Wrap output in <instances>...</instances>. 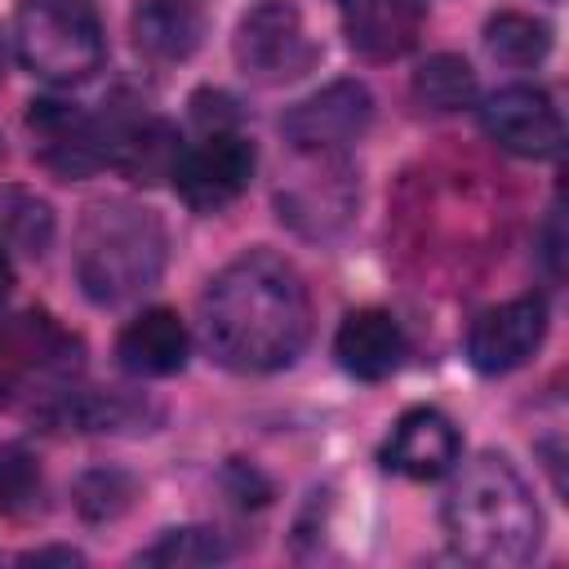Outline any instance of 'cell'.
Wrapping results in <instances>:
<instances>
[{
	"instance_id": "cell-17",
	"label": "cell",
	"mask_w": 569,
	"mask_h": 569,
	"mask_svg": "<svg viewBox=\"0 0 569 569\" xmlns=\"http://www.w3.org/2000/svg\"><path fill=\"white\" fill-rule=\"evenodd\" d=\"M129 27L151 62H187L204 40V13L196 0H138Z\"/></svg>"
},
{
	"instance_id": "cell-9",
	"label": "cell",
	"mask_w": 569,
	"mask_h": 569,
	"mask_svg": "<svg viewBox=\"0 0 569 569\" xmlns=\"http://www.w3.org/2000/svg\"><path fill=\"white\" fill-rule=\"evenodd\" d=\"M369 120H373V93L360 80H333L320 93L289 107L280 133L293 142V151H342L369 129Z\"/></svg>"
},
{
	"instance_id": "cell-10",
	"label": "cell",
	"mask_w": 569,
	"mask_h": 569,
	"mask_svg": "<svg viewBox=\"0 0 569 569\" xmlns=\"http://www.w3.org/2000/svg\"><path fill=\"white\" fill-rule=\"evenodd\" d=\"M480 124L485 133L511 151V156H525V160H547L560 151L565 142V124H560V111L551 107V98L533 84H507L498 89L493 98H485L480 107Z\"/></svg>"
},
{
	"instance_id": "cell-1",
	"label": "cell",
	"mask_w": 569,
	"mask_h": 569,
	"mask_svg": "<svg viewBox=\"0 0 569 569\" xmlns=\"http://www.w3.org/2000/svg\"><path fill=\"white\" fill-rule=\"evenodd\" d=\"M204 347L236 373H271L302 356L311 338V298L302 276L271 249L227 262L200 298Z\"/></svg>"
},
{
	"instance_id": "cell-20",
	"label": "cell",
	"mask_w": 569,
	"mask_h": 569,
	"mask_svg": "<svg viewBox=\"0 0 569 569\" xmlns=\"http://www.w3.org/2000/svg\"><path fill=\"white\" fill-rule=\"evenodd\" d=\"M413 98L431 111H462L476 102V71L458 53H431L413 71Z\"/></svg>"
},
{
	"instance_id": "cell-24",
	"label": "cell",
	"mask_w": 569,
	"mask_h": 569,
	"mask_svg": "<svg viewBox=\"0 0 569 569\" xmlns=\"http://www.w3.org/2000/svg\"><path fill=\"white\" fill-rule=\"evenodd\" d=\"M40 476L22 449H0V507H22L36 493Z\"/></svg>"
},
{
	"instance_id": "cell-3",
	"label": "cell",
	"mask_w": 569,
	"mask_h": 569,
	"mask_svg": "<svg viewBox=\"0 0 569 569\" xmlns=\"http://www.w3.org/2000/svg\"><path fill=\"white\" fill-rule=\"evenodd\" d=\"M169 258V231L156 209L129 200H102L76 231V280L89 302L120 307L147 293Z\"/></svg>"
},
{
	"instance_id": "cell-15",
	"label": "cell",
	"mask_w": 569,
	"mask_h": 569,
	"mask_svg": "<svg viewBox=\"0 0 569 569\" xmlns=\"http://www.w3.org/2000/svg\"><path fill=\"white\" fill-rule=\"evenodd\" d=\"M333 356L338 365L360 378V382H382L400 369L405 360V333L396 325L391 311L382 307H360L351 311L342 325H338V338H333Z\"/></svg>"
},
{
	"instance_id": "cell-21",
	"label": "cell",
	"mask_w": 569,
	"mask_h": 569,
	"mask_svg": "<svg viewBox=\"0 0 569 569\" xmlns=\"http://www.w3.org/2000/svg\"><path fill=\"white\" fill-rule=\"evenodd\" d=\"M0 240L27 258H40L53 240V209L31 191H0Z\"/></svg>"
},
{
	"instance_id": "cell-7",
	"label": "cell",
	"mask_w": 569,
	"mask_h": 569,
	"mask_svg": "<svg viewBox=\"0 0 569 569\" xmlns=\"http://www.w3.org/2000/svg\"><path fill=\"white\" fill-rule=\"evenodd\" d=\"M169 178L191 209L218 213L244 196V187L253 178V142L236 129H213L178 156Z\"/></svg>"
},
{
	"instance_id": "cell-25",
	"label": "cell",
	"mask_w": 569,
	"mask_h": 569,
	"mask_svg": "<svg viewBox=\"0 0 569 569\" xmlns=\"http://www.w3.org/2000/svg\"><path fill=\"white\" fill-rule=\"evenodd\" d=\"M22 565H84V556L71 547H44V551H27Z\"/></svg>"
},
{
	"instance_id": "cell-6",
	"label": "cell",
	"mask_w": 569,
	"mask_h": 569,
	"mask_svg": "<svg viewBox=\"0 0 569 569\" xmlns=\"http://www.w3.org/2000/svg\"><path fill=\"white\" fill-rule=\"evenodd\" d=\"M298 156L302 160L276 191L280 222H289L307 240H325L351 222L356 178H351L347 160H338V151H298Z\"/></svg>"
},
{
	"instance_id": "cell-12",
	"label": "cell",
	"mask_w": 569,
	"mask_h": 569,
	"mask_svg": "<svg viewBox=\"0 0 569 569\" xmlns=\"http://www.w3.org/2000/svg\"><path fill=\"white\" fill-rule=\"evenodd\" d=\"M462 453L458 427L440 409H409L382 445V467L409 480H440Z\"/></svg>"
},
{
	"instance_id": "cell-26",
	"label": "cell",
	"mask_w": 569,
	"mask_h": 569,
	"mask_svg": "<svg viewBox=\"0 0 569 569\" xmlns=\"http://www.w3.org/2000/svg\"><path fill=\"white\" fill-rule=\"evenodd\" d=\"M9 289H13V262H9V244L0 240V302L9 298Z\"/></svg>"
},
{
	"instance_id": "cell-8",
	"label": "cell",
	"mask_w": 569,
	"mask_h": 569,
	"mask_svg": "<svg viewBox=\"0 0 569 569\" xmlns=\"http://www.w3.org/2000/svg\"><path fill=\"white\" fill-rule=\"evenodd\" d=\"M27 124L40 142V160L62 178H84V173H93L98 164L111 160L116 129H107L98 116L80 111L76 102L40 98L27 111Z\"/></svg>"
},
{
	"instance_id": "cell-19",
	"label": "cell",
	"mask_w": 569,
	"mask_h": 569,
	"mask_svg": "<svg viewBox=\"0 0 569 569\" xmlns=\"http://www.w3.org/2000/svg\"><path fill=\"white\" fill-rule=\"evenodd\" d=\"M485 53L502 67H538L551 53V27L529 13H493L485 22Z\"/></svg>"
},
{
	"instance_id": "cell-11",
	"label": "cell",
	"mask_w": 569,
	"mask_h": 569,
	"mask_svg": "<svg viewBox=\"0 0 569 569\" xmlns=\"http://www.w3.org/2000/svg\"><path fill=\"white\" fill-rule=\"evenodd\" d=\"M547 338V302L538 293L511 298L489 307L467 333V360L480 373H511L520 369Z\"/></svg>"
},
{
	"instance_id": "cell-2",
	"label": "cell",
	"mask_w": 569,
	"mask_h": 569,
	"mask_svg": "<svg viewBox=\"0 0 569 569\" xmlns=\"http://www.w3.org/2000/svg\"><path fill=\"white\" fill-rule=\"evenodd\" d=\"M449 547L489 569L525 565L542 542V511L520 480V471L502 453H476L462 462L458 480L440 507Z\"/></svg>"
},
{
	"instance_id": "cell-18",
	"label": "cell",
	"mask_w": 569,
	"mask_h": 569,
	"mask_svg": "<svg viewBox=\"0 0 569 569\" xmlns=\"http://www.w3.org/2000/svg\"><path fill=\"white\" fill-rule=\"evenodd\" d=\"M182 147L169 120H138L129 129H116V147H111V164L120 173H129L133 182H156L169 178L178 164Z\"/></svg>"
},
{
	"instance_id": "cell-5",
	"label": "cell",
	"mask_w": 569,
	"mask_h": 569,
	"mask_svg": "<svg viewBox=\"0 0 569 569\" xmlns=\"http://www.w3.org/2000/svg\"><path fill=\"white\" fill-rule=\"evenodd\" d=\"M236 67L258 84H284L316 67L320 49L293 0H258L240 13L231 36Z\"/></svg>"
},
{
	"instance_id": "cell-13",
	"label": "cell",
	"mask_w": 569,
	"mask_h": 569,
	"mask_svg": "<svg viewBox=\"0 0 569 569\" xmlns=\"http://www.w3.org/2000/svg\"><path fill=\"white\" fill-rule=\"evenodd\" d=\"M342 36L365 62H396L422 36V0H338Z\"/></svg>"
},
{
	"instance_id": "cell-23",
	"label": "cell",
	"mask_w": 569,
	"mask_h": 569,
	"mask_svg": "<svg viewBox=\"0 0 569 569\" xmlns=\"http://www.w3.org/2000/svg\"><path fill=\"white\" fill-rule=\"evenodd\" d=\"M133 493L138 489H133V480L124 471H89L76 485V507H80L84 520H116V516L129 511Z\"/></svg>"
},
{
	"instance_id": "cell-4",
	"label": "cell",
	"mask_w": 569,
	"mask_h": 569,
	"mask_svg": "<svg viewBox=\"0 0 569 569\" xmlns=\"http://www.w3.org/2000/svg\"><path fill=\"white\" fill-rule=\"evenodd\" d=\"M13 53L31 76L76 84L102 67L107 40L84 0H22L13 9Z\"/></svg>"
},
{
	"instance_id": "cell-22",
	"label": "cell",
	"mask_w": 569,
	"mask_h": 569,
	"mask_svg": "<svg viewBox=\"0 0 569 569\" xmlns=\"http://www.w3.org/2000/svg\"><path fill=\"white\" fill-rule=\"evenodd\" d=\"M222 556H227V542L213 529H169V533H160L156 547L142 551V565L191 569V565H213Z\"/></svg>"
},
{
	"instance_id": "cell-16",
	"label": "cell",
	"mask_w": 569,
	"mask_h": 569,
	"mask_svg": "<svg viewBox=\"0 0 569 569\" xmlns=\"http://www.w3.org/2000/svg\"><path fill=\"white\" fill-rule=\"evenodd\" d=\"M187 351H191V338H187V325L178 311L169 307H151L142 311L138 320H129L116 338V360L138 373V378H169L187 365Z\"/></svg>"
},
{
	"instance_id": "cell-14",
	"label": "cell",
	"mask_w": 569,
	"mask_h": 569,
	"mask_svg": "<svg viewBox=\"0 0 569 569\" xmlns=\"http://www.w3.org/2000/svg\"><path fill=\"white\" fill-rule=\"evenodd\" d=\"M76 338L62 333L44 311H27L0 333V382L18 387L31 378L62 373L76 365Z\"/></svg>"
}]
</instances>
